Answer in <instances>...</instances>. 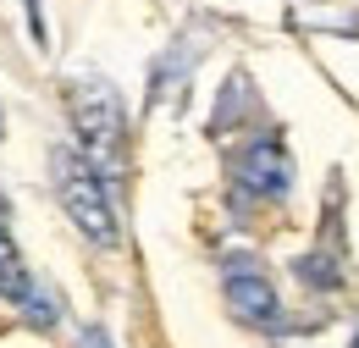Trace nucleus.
Instances as JSON below:
<instances>
[{
  "label": "nucleus",
  "mask_w": 359,
  "mask_h": 348,
  "mask_svg": "<svg viewBox=\"0 0 359 348\" xmlns=\"http://www.w3.org/2000/svg\"><path fill=\"white\" fill-rule=\"evenodd\" d=\"M226 309L238 315V321H249V326H276V288H271L260 271H226Z\"/></svg>",
  "instance_id": "20e7f679"
},
{
  "label": "nucleus",
  "mask_w": 359,
  "mask_h": 348,
  "mask_svg": "<svg viewBox=\"0 0 359 348\" xmlns=\"http://www.w3.org/2000/svg\"><path fill=\"white\" fill-rule=\"evenodd\" d=\"M50 172H55V194H61L72 227H78L89 243H100V249H116V243H122V221L111 210V194H105L100 172L83 161V149H67V144H61V149L50 155Z\"/></svg>",
  "instance_id": "f257e3e1"
},
{
  "label": "nucleus",
  "mask_w": 359,
  "mask_h": 348,
  "mask_svg": "<svg viewBox=\"0 0 359 348\" xmlns=\"http://www.w3.org/2000/svg\"><path fill=\"white\" fill-rule=\"evenodd\" d=\"M28 6H34V0H28ZM34 17H39V6H34Z\"/></svg>",
  "instance_id": "0eeeda50"
},
{
  "label": "nucleus",
  "mask_w": 359,
  "mask_h": 348,
  "mask_svg": "<svg viewBox=\"0 0 359 348\" xmlns=\"http://www.w3.org/2000/svg\"><path fill=\"white\" fill-rule=\"evenodd\" d=\"M232 177H238L243 194L276 199V194H287V182H293V161H287V149H282L276 138H260V144H249V149L232 161Z\"/></svg>",
  "instance_id": "7ed1b4c3"
},
{
  "label": "nucleus",
  "mask_w": 359,
  "mask_h": 348,
  "mask_svg": "<svg viewBox=\"0 0 359 348\" xmlns=\"http://www.w3.org/2000/svg\"><path fill=\"white\" fill-rule=\"evenodd\" d=\"M72 128H78V144H83V161H100L111 172H122L128 161V116H122V100L105 78H78L72 94Z\"/></svg>",
  "instance_id": "f03ea898"
},
{
  "label": "nucleus",
  "mask_w": 359,
  "mask_h": 348,
  "mask_svg": "<svg viewBox=\"0 0 359 348\" xmlns=\"http://www.w3.org/2000/svg\"><path fill=\"white\" fill-rule=\"evenodd\" d=\"M348 348H359V337H354V343H348Z\"/></svg>",
  "instance_id": "6e6552de"
},
{
  "label": "nucleus",
  "mask_w": 359,
  "mask_h": 348,
  "mask_svg": "<svg viewBox=\"0 0 359 348\" xmlns=\"http://www.w3.org/2000/svg\"><path fill=\"white\" fill-rule=\"evenodd\" d=\"M78 348H111V332H105V326H83V332H78Z\"/></svg>",
  "instance_id": "423d86ee"
},
{
  "label": "nucleus",
  "mask_w": 359,
  "mask_h": 348,
  "mask_svg": "<svg viewBox=\"0 0 359 348\" xmlns=\"http://www.w3.org/2000/svg\"><path fill=\"white\" fill-rule=\"evenodd\" d=\"M0 299H11V304H28L34 299V282L22 271V255H17L11 232H6V205H0Z\"/></svg>",
  "instance_id": "39448f33"
}]
</instances>
